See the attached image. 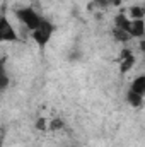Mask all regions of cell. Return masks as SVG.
I'll list each match as a JSON object with an SVG mask.
<instances>
[{"instance_id": "obj_2", "label": "cell", "mask_w": 145, "mask_h": 147, "mask_svg": "<svg viewBox=\"0 0 145 147\" xmlns=\"http://www.w3.org/2000/svg\"><path fill=\"white\" fill-rule=\"evenodd\" d=\"M53 33H55V24L48 19H43L36 29L31 31V38L39 48H44L50 43V39L53 38Z\"/></svg>"}, {"instance_id": "obj_3", "label": "cell", "mask_w": 145, "mask_h": 147, "mask_svg": "<svg viewBox=\"0 0 145 147\" xmlns=\"http://www.w3.org/2000/svg\"><path fill=\"white\" fill-rule=\"evenodd\" d=\"M19 41L17 29L5 14H0V43H15Z\"/></svg>"}, {"instance_id": "obj_10", "label": "cell", "mask_w": 145, "mask_h": 147, "mask_svg": "<svg viewBox=\"0 0 145 147\" xmlns=\"http://www.w3.org/2000/svg\"><path fill=\"white\" fill-rule=\"evenodd\" d=\"M133 65H135V57H133L132 53H128V55L121 60V72H128Z\"/></svg>"}, {"instance_id": "obj_11", "label": "cell", "mask_w": 145, "mask_h": 147, "mask_svg": "<svg viewBox=\"0 0 145 147\" xmlns=\"http://www.w3.org/2000/svg\"><path fill=\"white\" fill-rule=\"evenodd\" d=\"M114 38L118 41H128V39H132L126 31H121V29H114Z\"/></svg>"}, {"instance_id": "obj_6", "label": "cell", "mask_w": 145, "mask_h": 147, "mask_svg": "<svg viewBox=\"0 0 145 147\" xmlns=\"http://www.w3.org/2000/svg\"><path fill=\"white\" fill-rule=\"evenodd\" d=\"M144 98L145 96H140V94H137V92H133V91H130V89H128V92H126V101H128V105H130L132 108H140V106L144 105Z\"/></svg>"}, {"instance_id": "obj_7", "label": "cell", "mask_w": 145, "mask_h": 147, "mask_svg": "<svg viewBox=\"0 0 145 147\" xmlns=\"http://www.w3.org/2000/svg\"><path fill=\"white\" fill-rule=\"evenodd\" d=\"M128 28H130V19L126 14H118L114 17V29H121V31H126L128 33Z\"/></svg>"}, {"instance_id": "obj_14", "label": "cell", "mask_w": 145, "mask_h": 147, "mask_svg": "<svg viewBox=\"0 0 145 147\" xmlns=\"http://www.w3.org/2000/svg\"><path fill=\"white\" fill-rule=\"evenodd\" d=\"M0 147H3V146H2V140H0Z\"/></svg>"}, {"instance_id": "obj_9", "label": "cell", "mask_w": 145, "mask_h": 147, "mask_svg": "<svg viewBox=\"0 0 145 147\" xmlns=\"http://www.w3.org/2000/svg\"><path fill=\"white\" fill-rule=\"evenodd\" d=\"M144 16H145V10L140 5H133L130 9V12H128V19H144Z\"/></svg>"}, {"instance_id": "obj_5", "label": "cell", "mask_w": 145, "mask_h": 147, "mask_svg": "<svg viewBox=\"0 0 145 147\" xmlns=\"http://www.w3.org/2000/svg\"><path fill=\"white\" fill-rule=\"evenodd\" d=\"M130 91H133V92H137V94H140V96H145V75L144 74L137 75V77L132 80Z\"/></svg>"}, {"instance_id": "obj_4", "label": "cell", "mask_w": 145, "mask_h": 147, "mask_svg": "<svg viewBox=\"0 0 145 147\" xmlns=\"http://www.w3.org/2000/svg\"><path fill=\"white\" fill-rule=\"evenodd\" d=\"M128 34H130V38L144 39V36H145V22H144V19H130Z\"/></svg>"}, {"instance_id": "obj_1", "label": "cell", "mask_w": 145, "mask_h": 147, "mask_svg": "<svg viewBox=\"0 0 145 147\" xmlns=\"http://www.w3.org/2000/svg\"><path fill=\"white\" fill-rule=\"evenodd\" d=\"M15 17L19 19V22H22L26 26V29L29 33L33 29H36L38 26L41 24V21L44 19L36 9H33V7H21V9H17L15 10Z\"/></svg>"}, {"instance_id": "obj_8", "label": "cell", "mask_w": 145, "mask_h": 147, "mask_svg": "<svg viewBox=\"0 0 145 147\" xmlns=\"http://www.w3.org/2000/svg\"><path fill=\"white\" fill-rule=\"evenodd\" d=\"M9 84H10L9 74H7V70H5V65H3V62L0 60V91L7 89V87H9Z\"/></svg>"}, {"instance_id": "obj_12", "label": "cell", "mask_w": 145, "mask_h": 147, "mask_svg": "<svg viewBox=\"0 0 145 147\" xmlns=\"http://www.w3.org/2000/svg\"><path fill=\"white\" fill-rule=\"evenodd\" d=\"M96 3H99V5H103V7H109V5L119 3V0H96Z\"/></svg>"}, {"instance_id": "obj_13", "label": "cell", "mask_w": 145, "mask_h": 147, "mask_svg": "<svg viewBox=\"0 0 145 147\" xmlns=\"http://www.w3.org/2000/svg\"><path fill=\"white\" fill-rule=\"evenodd\" d=\"M63 127V121H60V120H51L50 121V128L51 130H58V128H62Z\"/></svg>"}]
</instances>
